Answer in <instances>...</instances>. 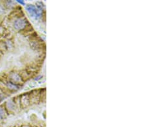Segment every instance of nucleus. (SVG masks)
<instances>
[{"label": "nucleus", "instance_id": "1", "mask_svg": "<svg viewBox=\"0 0 145 127\" xmlns=\"http://www.w3.org/2000/svg\"><path fill=\"white\" fill-rule=\"evenodd\" d=\"M26 10L27 11L31 18L35 19H38L41 16V9H39L35 7L34 5H28L26 7Z\"/></svg>", "mask_w": 145, "mask_h": 127}, {"label": "nucleus", "instance_id": "2", "mask_svg": "<svg viewBox=\"0 0 145 127\" xmlns=\"http://www.w3.org/2000/svg\"><path fill=\"white\" fill-rule=\"evenodd\" d=\"M26 25V19H23V18H19V19H16L14 23V26L16 30H21L23 29Z\"/></svg>", "mask_w": 145, "mask_h": 127}, {"label": "nucleus", "instance_id": "3", "mask_svg": "<svg viewBox=\"0 0 145 127\" xmlns=\"http://www.w3.org/2000/svg\"><path fill=\"white\" fill-rule=\"evenodd\" d=\"M10 78L12 80V83H19V82H21V78L20 76L18 75V73H11L10 74Z\"/></svg>", "mask_w": 145, "mask_h": 127}, {"label": "nucleus", "instance_id": "4", "mask_svg": "<svg viewBox=\"0 0 145 127\" xmlns=\"http://www.w3.org/2000/svg\"><path fill=\"white\" fill-rule=\"evenodd\" d=\"M6 85L9 89H12V90H18V89H19V87L16 84H15V83H12V82H7Z\"/></svg>", "mask_w": 145, "mask_h": 127}, {"label": "nucleus", "instance_id": "5", "mask_svg": "<svg viewBox=\"0 0 145 127\" xmlns=\"http://www.w3.org/2000/svg\"><path fill=\"white\" fill-rule=\"evenodd\" d=\"M7 107L10 110L14 109L15 108V104L14 103L12 102V101H9L7 102Z\"/></svg>", "mask_w": 145, "mask_h": 127}, {"label": "nucleus", "instance_id": "6", "mask_svg": "<svg viewBox=\"0 0 145 127\" xmlns=\"http://www.w3.org/2000/svg\"><path fill=\"white\" fill-rule=\"evenodd\" d=\"M6 116V114L4 110L2 108H0V119H3Z\"/></svg>", "mask_w": 145, "mask_h": 127}, {"label": "nucleus", "instance_id": "7", "mask_svg": "<svg viewBox=\"0 0 145 127\" xmlns=\"http://www.w3.org/2000/svg\"><path fill=\"white\" fill-rule=\"evenodd\" d=\"M17 2H18V3H19V4H21V5H25V2H24L23 1H17Z\"/></svg>", "mask_w": 145, "mask_h": 127}]
</instances>
